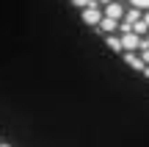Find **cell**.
Returning <instances> with one entry per match:
<instances>
[{
  "mask_svg": "<svg viewBox=\"0 0 149 147\" xmlns=\"http://www.w3.org/2000/svg\"><path fill=\"white\" fill-rule=\"evenodd\" d=\"M122 44H124V53H138L141 44H144V36H138V33L130 28V31L122 33Z\"/></svg>",
  "mask_w": 149,
  "mask_h": 147,
  "instance_id": "1",
  "label": "cell"
},
{
  "mask_svg": "<svg viewBox=\"0 0 149 147\" xmlns=\"http://www.w3.org/2000/svg\"><path fill=\"white\" fill-rule=\"evenodd\" d=\"M102 17H105V11H102V6L97 3V0L88 6V8H83V22H86V25H94L97 28L102 22Z\"/></svg>",
  "mask_w": 149,
  "mask_h": 147,
  "instance_id": "2",
  "label": "cell"
},
{
  "mask_svg": "<svg viewBox=\"0 0 149 147\" xmlns=\"http://www.w3.org/2000/svg\"><path fill=\"white\" fill-rule=\"evenodd\" d=\"M102 11H105V17H111V20H119V22H122V20H124V11H127V8H124L119 0H111L108 6H102Z\"/></svg>",
  "mask_w": 149,
  "mask_h": 147,
  "instance_id": "3",
  "label": "cell"
},
{
  "mask_svg": "<svg viewBox=\"0 0 149 147\" xmlns=\"http://www.w3.org/2000/svg\"><path fill=\"white\" fill-rule=\"evenodd\" d=\"M97 28H100V31L105 33V36H108V33H119V20H111V17H102V22H100Z\"/></svg>",
  "mask_w": 149,
  "mask_h": 147,
  "instance_id": "4",
  "label": "cell"
},
{
  "mask_svg": "<svg viewBox=\"0 0 149 147\" xmlns=\"http://www.w3.org/2000/svg\"><path fill=\"white\" fill-rule=\"evenodd\" d=\"M105 42H108V47H111L113 53H124V44H122V33H119V36H116V33H108V36H105Z\"/></svg>",
  "mask_w": 149,
  "mask_h": 147,
  "instance_id": "5",
  "label": "cell"
},
{
  "mask_svg": "<svg viewBox=\"0 0 149 147\" xmlns=\"http://www.w3.org/2000/svg\"><path fill=\"white\" fill-rule=\"evenodd\" d=\"M124 61H127L133 70H146V61L141 58V56H135V53H124Z\"/></svg>",
  "mask_w": 149,
  "mask_h": 147,
  "instance_id": "6",
  "label": "cell"
},
{
  "mask_svg": "<svg viewBox=\"0 0 149 147\" xmlns=\"http://www.w3.org/2000/svg\"><path fill=\"white\" fill-rule=\"evenodd\" d=\"M141 11H144V8H135V6H133V8H127V11H124V22L135 25L138 20H144V14H141Z\"/></svg>",
  "mask_w": 149,
  "mask_h": 147,
  "instance_id": "7",
  "label": "cell"
},
{
  "mask_svg": "<svg viewBox=\"0 0 149 147\" xmlns=\"http://www.w3.org/2000/svg\"><path fill=\"white\" fill-rule=\"evenodd\" d=\"M133 31L138 33V36H146V33H149V25H146L144 20H138V22H135V25H133Z\"/></svg>",
  "mask_w": 149,
  "mask_h": 147,
  "instance_id": "8",
  "label": "cell"
},
{
  "mask_svg": "<svg viewBox=\"0 0 149 147\" xmlns=\"http://www.w3.org/2000/svg\"><path fill=\"white\" fill-rule=\"evenodd\" d=\"M72 3H74V6H77V8H88V6H91V3H94V0H72Z\"/></svg>",
  "mask_w": 149,
  "mask_h": 147,
  "instance_id": "9",
  "label": "cell"
},
{
  "mask_svg": "<svg viewBox=\"0 0 149 147\" xmlns=\"http://www.w3.org/2000/svg\"><path fill=\"white\" fill-rule=\"evenodd\" d=\"M135 8H149V0H130Z\"/></svg>",
  "mask_w": 149,
  "mask_h": 147,
  "instance_id": "10",
  "label": "cell"
},
{
  "mask_svg": "<svg viewBox=\"0 0 149 147\" xmlns=\"http://www.w3.org/2000/svg\"><path fill=\"white\" fill-rule=\"evenodd\" d=\"M141 47H149V33H146V36H144V44H141Z\"/></svg>",
  "mask_w": 149,
  "mask_h": 147,
  "instance_id": "11",
  "label": "cell"
},
{
  "mask_svg": "<svg viewBox=\"0 0 149 147\" xmlns=\"http://www.w3.org/2000/svg\"><path fill=\"white\" fill-rule=\"evenodd\" d=\"M144 22H146V25H149V8H146V14H144Z\"/></svg>",
  "mask_w": 149,
  "mask_h": 147,
  "instance_id": "12",
  "label": "cell"
},
{
  "mask_svg": "<svg viewBox=\"0 0 149 147\" xmlns=\"http://www.w3.org/2000/svg\"><path fill=\"white\" fill-rule=\"evenodd\" d=\"M97 3H100V6H108V3H111V0H97Z\"/></svg>",
  "mask_w": 149,
  "mask_h": 147,
  "instance_id": "13",
  "label": "cell"
},
{
  "mask_svg": "<svg viewBox=\"0 0 149 147\" xmlns=\"http://www.w3.org/2000/svg\"><path fill=\"white\" fill-rule=\"evenodd\" d=\"M0 147H11V144H0Z\"/></svg>",
  "mask_w": 149,
  "mask_h": 147,
  "instance_id": "14",
  "label": "cell"
},
{
  "mask_svg": "<svg viewBox=\"0 0 149 147\" xmlns=\"http://www.w3.org/2000/svg\"><path fill=\"white\" fill-rule=\"evenodd\" d=\"M0 144H3V142H0Z\"/></svg>",
  "mask_w": 149,
  "mask_h": 147,
  "instance_id": "15",
  "label": "cell"
}]
</instances>
